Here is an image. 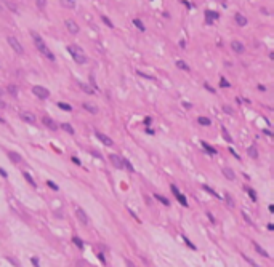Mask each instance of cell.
<instances>
[{"instance_id":"obj_43","label":"cell","mask_w":274,"mask_h":267,"mask_svg":"<svg viewBox=\"0 0 274 267\" xmlns=\"http://www.w3.org/2000/svg\"><path fill=\"white\" fill-rule=\"evenodd\" d=\"M229 152H231V154H232V155H234V157H236V159H237V160H241V157H239V154H236V150L232 149V147H229Z\"/></svg>"},{"instance_id":"obj_55","label":"cell","mask_w":274,"mask_h":267,"mask_svg":"<svg viewBox=\"0 0 274 267\" xmlns=\"http://www.w3.org/2000/svg\"><path fill=\"white\" fill-rule=\"evenodd\" d=\"M263 133H265V135H268V136H271V135H273V133L269 131V130H263Z\"/></svg>"},{"instance_id":"obj_13","label":"cell","mask_w":274,"mask_h":267,"mask_svg":"<svg viewBox=\"0 0 274 267\" xmlns=\"http://www.w3.org/2000/svg\"><path fill=\"white\" fill-rule=\"evenodd\" d=\"M234 18H236V23H237L239 26H247V23H249V21H247V18H245L244 15H241V13H237V15H236Z\"/></svg>"},{"instance_id":"obj_32","label":"cell","mask_w":274,"mask_h":267,"mask_svg":"<svg viewBox=\"0 0 274 267\" xmlns=\"http://www.w3.org/2000/svg\"><path fill=\"white\" fill-rule=\"evenodd\" d=\"M124 166H125V168L130 171V173H133V171H135V168H133V165L128 162V159H124Z\"/></svg>"},{"instance_id":"obj_37","label":"cell","mask_w":274,"mask_h":267,"mask_svg":"<svg viewBox=\"0 0 274 267\" xmlns=\"http://www.w3.org/2000/svg\"><path fill=\"white\" fill-rule=\"evenodd\" d=\"M247 192H249V195H250V198H252V200L255 201V200H256V194H255V190L250 189V187H247Z\"/></svg>"},{"instance_id":"obj_36","label":"cell","mask_w":274,"mask_h":267,"mask_svg":"<svg viewBox=\"0 0 274 267\" xmlns=\"http://www.w3.org/2000/svg\"><path fill=\"white\" fill-rule=\"evenodd\" d=\"M220 87H224V88H229L231 87V83H229L228 80H226V78H223L221 77V80H220Z\"/></svg>"},{"instance_id":"obj_48","label":"cell","mask_w":274,"mask_h":267,"mask_svg":"<svg viewBox=\"0 0 274 267\" xmlns=\"http://www.w3.org/2000/svg\"><path fill=\"white\" fill-rule=\"evenodd\" d=\"M151 123H152V118H151V117H146V118H144V125H151Z\"/></svg>"},{"instance_id":"obj_6","label":"cell","mask_w":274,"mask_h":267,"mask_svg":"<svg viewBox=\"0 0 274 267\" xmlns=\"http://www.w3.org/2000/svg\"><path fill=\"white\" fill-rule=\"evenodd\" d=\"M75 214H77L79 221H80L84 225H88V224H90V219H88L87 213H85V211L82 210V208H77V210H75Z\"/></svg>"},{"instance_id":"obj_52","label":"cell","mask_w":274,"mask_h":267,"mask_svg":"<svg viewBox=\"0 0 274 267\" xmlns=\"http://www.w3.org/2000/svg\"><path fill=\"white\" fill-rule=\"evenodd\" d=\"M183 5H186L188 8H191V6H193V5H191V2H186V0H183Z\"/></svg>"},{"instance_id":"obj_11","label":"cell","mask_w":274,"mask_h":267,"mask_svg":"<svg viewBox=\"0 0 274 267\" xmlns=\"http://www.w3.org/2000/svg\"><path fill=\"white\" fill-rule=\"evenodd\" d=\"M231 48L234 50L236 53H244V50H245V48H244V45H242L241 42H237V40H234V42L231 43Z\"/></svg>"},{"instance_id":"obj_29","label":"cell","mask_w":274,"mask_h":267,"mask_svg":"<svg viewBox=\"0 0 274 267\" xmlns=\"http://www.w3.org/2000/svg\"><path fill=\"white\" fill-rule=\"evenodd\" d=\"M154 197H156V198H157V200H159V201H160V203H164V205H165V206H167V205H170V201H169V200H167V198H165V197H164V195H159V194H156V195H154Z\"/></svg>"},{"instance_id":"obj_51","label":"cell","mask_w":274,"mask_h":267,"mask_svg":"<svg viewBox=\"0 0 274 267\" xmlns=\"http://www.w3.org/2000/svg\"><path fill=\"white\" fill-rule=\"evenodd\" d=\"M183 107H186V109H191V107H193V106H191L189 102H184V101H183Z\"/></svg>"},{"instance_id":"obj_18","label":"cell","mask_w":274,"mask_h":267,"mask_svg":"<svg viewBox=\"0 0 274 267\" xmlns=\"http://www.w3.org/2000/svg\"><path fill=\"white\" fill-rule=\"evenodd\" d=\"M202 147H204L207 152H210L212 155H217V149H215V147H212L210 144H207V142H202Z\"/></svg>"},{"instance_id":"obj_39","label":"cell","mask_w":274,"mask_h":267,"mask_svg":"<svg viewBox=\"0 0 274 267\" xmlns=\"http://www.w3.org/2000/svg\"><path fill=\"white\" fill-rule=\"evenodd\" d=\"M47 184H48V187H51L53 190H58V186L53 182V181H47Z\"/></svg>"},{"instance_id":"obj_4","label":"cell","mask_w":274,"mask_h":267,"mask_svg":"<svg viewBox=\"0 0 274 267\" xmlns=\"http://www.w3.org/2000/svg\"><path fill=\"white\" fill-rule=\"evenodd\" d=\"M8 43H10V46H11V48L15 50L16 53H19V54L24 53V48H23V45L18 42V39H15L13 35H10V37H8Z\"/></svg>"},{"instance_id":"obj_30","label":"cell","mask_w":274,"mask_h":267,"mask_svg":"<svg viewBox=\"0 0 274 267\" xmlns=\"http://www.w3.org/2000/svg\"><path fill=\"white\" fill-rule=\"evenodd\" d=\"M183 240H184V243H186V245H188V246H189V248H191V249H197V246H196V245H194V243H193V242H191V240H189V238H188V237H186V235H183Z\"/></svg>"},{"instance_id":"obj_42","label":"cell","mask_w":274,"mask_h":267,"mask_svg":"<svg viewBox=\"0 0 274 267\" xmlns=\"http://www.w3.org/2000/svg\"><path fill=\"white\" fill-rule=\"evenodd\" d=\"M242 216H244V219L247 221V224H252V219L247 216V213H245V211H242Z\"/></svg>"},{"instance_id":"obj_25","label":"cell","mask_w":274,"mask_h":267,"mask_svg":"<svg viewBox=\"0 0 274 267\" xmlns=\"http://www.w3.org/2000/svg\"><path fill=\"white\" fill-rule=\"evenodd\" d=\"M61 128H63L66 133H69V135H74V128L69 125V123H63V125H61Z\"/></svg>"},{"instance_id":"obj_10","label":"cell","mask_w":274,"mask_h":267,"mask_svg":"<svg viewBox=\"0 0 274 267\" xmlns=\"http://www.w3.org/2000/svg\"><path fill=\"white\" fill-rule=\"evenodd\" d=\"M21 120H24L26 123H34L35 122V115L30 112H21Z\"/></svg>"},{"instance_id":"obj_8","label":"cell","mask_w":274,"mask_h":267,"mask_svg":"<svg viewBox=\"0 0 274 267\" xmlns=\"http://www.w3.org/2000/svg\"><path fill=\"white\" fill-rule=\"evenodd\" d=\"M42 123L47 126V128H50L51 131H56V130H58L56 122H55L53 118H50V117H42Z\"/></svg>"},{"instance_id":"obj_46","label":"cell","mask_w":274,"mask_h":267,"mask_svg":"<svg viewBox=\"0 0 274 267\" xmlns=\"http://www.w3.org/2000/svg\"><path fill=\"white\" fill-rule=\"evenodd\" d=\"M37 6H39V8H43V6H45V2H42V0H37Z\"/></svg>"},{"instance_id":"obj_38","label":"cell","mask_w":274,"mask_h":267,"mask_svg":"<svg viewBox=\"0 0 274 267\" xmlns=\"http://www.w3.org/2000/svg\"><path fill=\"white\" fill-rule=\"evenodd\" d=\"M103 21H104V24H108L109 27H114V24H112V21L108 18V16H103Z\"/></svg>"},{"instance_id":"obj_16","label":"cell","mask_w":274,"mask_h":267,"mask_svg":"<svg viewBox=\"0 0 274 267\" xmlns=\"http://www.w3.org/2000/svg\"><path fill=\"white\" fill-rule=\"evenodd\" d=\"M223 174L226 178H228V179H236V174H234V171H232L231 168H223Z\"/></svg>"},{"instance_id":"obj_40","label":"cell","mask_w":274,"mask_h":267,"mask_svg":"<svg viewBox=\"0 0 274 267\" xmlns=\"http://www.w3.org/2000/svg\"><path fill=\"white\" fill-rule=\"evenodd\" d=\"M138 74L141 75V77H146V78H149V80H154V77H152V75H149V74H144V72H141V70H138Z\"/></svg>"},{"instance_id":"obj_50","label":"cell","mask_w":274,"mask_h":267,"mask_svg":"<svg viewBox=\"0 0 274 267\" xmlns=\"http://www.w3.org/2000/svg\"><path fill=\"white\" fill-rule=\"evenodd\" d=\"M0 174H2L3 178H8V174H6V171L3 170V168H0Z\"/></svg>"},{"instance_id":"obj_54","label":"cell","mask_w":274,"mask_h":267,"mask_svg":"<svg viewBox=\"0 0 274 267\" xmlns=\"http://www.w3.org/2000/svg\"><path fill=\"white\" fill-rule=\"evenodd\" d=\"M146 133H148V135H154V130H151V128H146Z\"/></svg>"},{"instance_id":"obj_9","label":"cell","mask_w":274,"mask_h":267,"mask_svg":"<svg viewBox=\"0 0 274 267\" xmlns=\"http://www.w3.org/2000/svg\"><path fill=\"white\" fill-rule=\"evenodd\" d=\"M95 135H96V138L100 139L103 144H106V146H114V141H112V139L109 138V136L103 135V133H100V131H95Z\"/></svg>"},{"instance_id":"obj_34","label":"cell","mask_w":274,"mask_h":267,"mask_svg":"<svg viewBox=\"0 0 274 267\" xmlns=\"http://www.w3.org/2000/svg\"><path fill=\"white\" fill-rule=\"evenodd\" d=\"M5 5L8 6V8L11 10V11H15V13L18 11V6H16V3H15V2H5Z\"/></svg>"},{"instance_id":"obj_2","label":"cell","mask_w":274,"mask_h":267,"mask_svg":"<svg viewBox=\"0 0 274 267\" xmlns=\"http://www.w3.org/2000/svg\"><path fill=\"white\" fill-rule=\"evenodd\" d=\"M67 51H69V54L72 56V59L75 61V63H79V64H85V63H87V56H85L84 50H82L80 46L69 45V46H67Z\"/></svg>"},{"instance_id":"obj_5","label":"cell","mask_w":274,"mask_h":267,"mask_svg":"<svg viewBox=\"0 0 274 267\" xmlns=\"http://www.w3.org/2000/svg\"><path fill=\"white\" fill-rule=\"evenodd\" d=\"M109 160H111V163L115 166V168H119V170L124 168V159H122V157H119V155H115V154H112V155H109Z\"/></svg>"},{"instance_id":"obj_22","label":"cell","mask_w":274,"mask_h":267,"mask_svg":"<svg viewBox=\"0 0 274 267\" xmlns=\"http://www.w3.org/2000/svg\"><path fill=\"white\" fill-rule=\"evenodd\" d=\"M197 123H200V125H204V126H208L212 123L210 118H207V117H199L197 118Z\"/></svg>"},{"instance_id":"obj_15","label":"cell","mask_w":274,"mask_h":267,"mask_svg":"<svg viewBox=\"0 0 274 267\" xmlns=\"http://www.w3.org/2000/svg\"><path fill=\"white\" fill-rule=\"evenodd\" d=\"M8 157H10V160H11V162H15V163L21 162V155H19L18 152H13V150H10V152H8Z\"/></svg>"},{"instance_id":"obj_14","label":"cell","mask_w":274,"mask_h":267,"mask_svg":"<svg viewBox=\"0 0 274 267\" xmlns=\"http://www.w3.org/2000/svg\"><path fill=\"white\" fill-rule=\"evenodd\" d=\"M253 246H255V249H256V253H258V254H261L263 258H269L268 251H266V249H263V248H261V246H260L256 242H253Z\"/></svg>"},{"instance_id":"obj_49","label":"cell","mask_w":274,"mask_h":267,"mask_svg":"<svg viewBox=\"0 0 274 267\" xmlns=\"http://www.w3.org/2000/svg\"><path fill=\"white\" fill-rule=\"evenodd\" d=\"M30 261H32V264L35 266V267H39V259H37V258H32Z\"/></svg>"},{"instance_id":"obj_24","label":"cell","mask_w":274,"mask_h":267,"mask_svg":"<svg viewBox=\"0 0 274 267\" xmlns=\"http://www.w3.org/2000/svg\"><path fill=\"white\" fill-rule=\"evenodd\" d=\"M58 107H61L63 111H66V112H71V111H72V106H71V104H66V102H58Z\"/></svg>"},{"instance_id":"obj_44","label":"cell","mask_w":274,"mask_h":267,"mask_svg":"<svg viewBox=\"0 0 274 267\" xmlns=\"http://www.w3.org/2000/svg\"><path fill=\"white\" fill-rule=\"evenodd\" d=\"M226 200H228V203H229V206H234V201H232V198L229 197V195H226Z\"/></svg>"},{"instance_id":"obj_26","label":"cell","mask_w":274,"mask_h":267,"mask_svg":"<svg viewBox=\"0 0 274 267\" xmlns=\"http://www.w3.org/2000/svg\"><path fill=\"white\" fill-rule=\"evenodd\" d=\"M176 67L181 69V70H189V66H188L184 61H176Z\"/></svg>"},{"instance_id":"obj_12","label":"cell","mask_w":274,"mask_h":267,"mask_svg":"<svg viewBox=\"0 0 274 267\" xmlns=\"http://www.w3.org/2000/svg\"><path fill=\"white\" fill-rule=\"evenodd\" d=\"M84 109L88 111L90 114H98V107L95 104H90V102H84Z\"/></svg>"},{"instance_id":"obj_21","label":"cell","mask_w":274,"mask_h":267,"mask_svg":"<svg viewBox=\"0 0 274 267\" xmlns=\"http://www.w3.org/2000/svg\"><path fill=\"white\" fill-rule=\"evenodd\" d=\"M6 91H8L11 96H18V88H16V85H8Z\"/></svg>"},{"instance_id":"obj_35","label":"cell","mask_w":274,"mask_h":267,"mask_svg":"<svg viewBox=\"0 0 274 267\" xmlns=\"http://www.w3.org/2000/svg\"><path fill=\"white\" fill-rule=\"evenodd\" d=\"M61 5L66 6V8H74V6H75V2H74V0H71V2H66V0H63V2H61Z\"/></svg>"},{"instance_id":"obj_19","label":"cell","mask_w":274,"mask_h":267,"mask_svg":"<svg viewBox=\"0 0 274 267\" xmlns=\"http://www.w3.org/2000/svg\"><path fill=\"white\" fill-rule=\"evenodd\" d=\"M205 16L208 18V23H212V19L218 18V13H217V11H210V10H207V11H205Z\"/></svg>"},{"instance_id":"obj_41","label":"cell","mask_w":274,"mask_h":267,"mask_svg":"<svg viewBox=\"0 0 274 267\" xmlns=\"http://www.w3.org/2000/svg\"><path fill=\"white\" fill-rule=\"evenodd\" d=\"M223 136H224V138H226V141H228V142H231V141H232V138H231V136L228 135V131H226L224 128H223Z\"/></svg>"},{"instance_id":"obj_17","label":"cell","mask_w":274,"mask_h":267,"mask_svg":"<svg viewBox=\"0 0 274 267\" xmlns=\"http://www.w3.org/2000/svg\"><path fill=\"white\" fill-rule=\"evenodd\" d=\"M247 152H249V155L252 157V159H258V150H256L255 146H250L247 149Z\"/></svg>"},{"instance_id":"obj_20","label":"cell","mask_w":274,"mask_h":267,"mask_svg":"<svg viewBox=\"0 0 274 267\" xmlns=\"http://www.w3.org/2000/svg\"><path fill=\"white\" fill-rule=\"evenodd\" d=\"M80 88H82V90H84L87 94H93V93H95V90H93V88H90L87 83H82V82H80Z\"/></svg>"},{"instance_id":"obj_7","label":"cell","mask_w":274,"mask_h":267,"mask_svg":"<svg viewBox=\"0 0 274 267\" xmlns=\"http://www.w3.org/2000/svg\"><path fill=\"white\" fill-rule=\"evenodd\" d=\"M64 24H66L67 30H69L71 34H79V30H80L79 24L75 21H72V19H66V21H64Z\"/></svg>"},{"instance_id":"obj_45","label":"cell","mask_w":274,"mask_h":267,"mask_svg":"<svg viewBox=\"0 0 274 267\" xmlns=\"http://www.w3.org/2000/svg\"><path fill=\"white\" fill-rule=\"evenodd\" d=\"M204 87H205V88H207V90H208V91H210V93H215V88H212V87H210V85H208V83H205V85H204Z\"/></svg>"},{"instance_id":"obj_23","label":"cell","mask_w":274,"mask_h":267,"mask_svg":"<svg viewBox=\"0 0 274 267\" xmlns=\"http://www.w3.org/2000/svg\"><path fill=\"white\" fill-rule=\"evenodd\" d=\"M23 176L26 178V181H27V182H29V184H30V186H32V187H37V184H35V181H34V178L30 176L29 173H24V174H23Z\"/></svg>"},{"instance_id":"obj_58","label":"cell","mask_w":274,"mask_h":267,"mask_svg":"<svg viewBox=\"0 0 274 267\" xmlns=\"http://www.w3.org/2000/svg\"><path fill=\"white\" fill-rule=\"evenodd\" d=\"M224 111H226V112H228V114H231V112H232V111H231V109H229V107H228V106H224Z\"/></svg>"},{"instance_id":"obj_47","label":"cell","mask_w":274,"mask_h":267,"mask_svg":"<svg viewBox=\"0 0 274 267\" xmlns=\"http://www.w3.org/2000/svg\"><path fill=\"white\" fill-rule=\"evenodd\" d=\"M71 160H72V162L75 163V165H80V160H79L77 157H71Z\"/></svg>"},{"instance_id":"obj_27","label":"cell","mask_w":274,"mask_h":267,"mask_svg":"<svg viewBox=\"0 0 274 267\" xmlns=\"http://www.w3.org/2000/svg\"><path fill=\"white\" fill-rule=\"evenodd\" d=\"M176 197V200L180 201L181 205H184V206H188V200H186V197H184L183 194H178V195H175Z\"/></svg>"},{"instance_id":"obj_3","label":"cell","mask_w":274,"mask_h":267,"mask_svg":"<svg viewBox=\"0 0 274 267\" xmlns=\"http://www.w3.org/2000/svg\"><path fill=\"white\" fill-rule=\"evenodd\" d=\"M32 93L35 94L37 98H40V99H47V98L50 96V91L47 90V88L40 87V85H35V87L32 88Z\"/></svg>"},{"instance_id":"obj_60","label":"cell","mask_w":274,"mask_h":267,"mask_svg":"<svg viewBox=\"0 0 274 267\" xmlns=\"http://www.w3.org/2000/svg\"><path fill=\"white\" fill-rule=\"evenodd\" d=\"M2 94H5V91H3L2 88H0V96H2Z\"/></svg>"},{"instance_id":"obj_53","label":"cell","mask_w":274,"mask_h":267,"mask_svg":"<svg viewBox=\"0 0 274 267\" xmlns=\"http://www.w3.org/2000/svg\"><path fill=\"white\" fill-rule=\"evenodd\" d=\"M98 258L101 259V262H103V264H104V262H106V259H104V256H103V254H98Z\"/></svg>"},{"instance_id":"obj_57","label":"cell","mask_w":274,"mask_h":267,"mask_svg":"<svg viewBox=\"0 0 274 267\" xmlns=\"http://www.w3.org/2000/svg\"><path fill=\"white\" fill-rule=\"evenodd\" d=\"M6 107V104H5V102H2V101H0V109H5Z\"/></svg>"},{"instance_id":"obj_31","label":"cell","mask_w":274,"mask_h":267,"mask_svg":"<svg viewBox=\"0 0 274 267\" xmlns=\"http://www.w3.org/2000/svg\"><path fill=\"white\" fill-rule=\"evenodd\" d=\"M72 243H74L75 246H77V248H80V249L84 248V242H82L79 237H74V238H72Z\"/></svg>"},{"instance_id":"obj_33","label":"cell","mask_w":274,"mask_h":267,"mask_svg":"<svg viewBox=\"0 0 274 267\" xmlns=\"http://www.w3.org/2000/svg\"><path fill=\"white\" fill-rule=\"evenodd\" d=\"M202 187H204V189H205V190H207V192H210L212 195H213V197H217V198H221V197H220V195H218L217 192H215V190H213V189H212V187H208V186H207V184H204V186H202Z\"/></svg>"},{"instance_id":"obj_28","label":"cell","mask_w":274,"mask_h":267,"mask_svg":"<svg viewBox=\"0 0 274 267\" xmlns=\"http://www.w3.org/2000/svg\"><path fill=\"white\" fill-rule=\"evenodd\" d=\"M133 24H135L136 27H138V29L141 30V32H144V30H146V27H144V24H143V23L139 21V19H136V18H135V19H133Z\"/></svg>"},{"instance_id":"obj_1","label":"cell","mask_w":274,"mask_h":267,"mask_svg":"<svg viewBox=\"0 0 274 267\" xmlns=\"http://www.w3.org/2000/svg\"><path fill=\"white\" fill-rule=\"evenodd\" d=\"M30 35H32V39H34V43H35L37 50H39L40 53L43 54V56H47L50 61H55V59H56V58H55V54L51 53V50H50L48 46L45 45V42L42 40V37H40L39 34H37V32H34V30H32V32H30Z\"/></svg>"},{"instance_id":"obj_56","label":"cell","mask_w":274,"mask_h":267,"mask_svg":"<svg viewBox=\"0 0 274 267\" xmlns=\"http://www.w3.org/2000/svg\"><path fill=\"white\" fill-rule=\"evenodd\" d=\"M127 262V266H128V267H135V264H132V261H125Z\"/></svg>"},{"instance_id":"obj_59","label":"cell","mask_w":274,"mask_h":267,"mask_svg":"<svg viewBox=\"0 0 274 267\" xmlns=\"http://www.w3.org/2000/svg\"><path fill=\"white\" fill-rule=\"evenodd\" d=\"M258 90H261V91H265V90H266V87H263V85H258Z\"/></svg>"}]
</instances>
